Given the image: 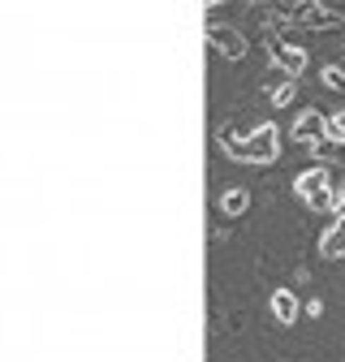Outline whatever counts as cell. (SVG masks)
<instances>
[{
  "instance_id": "cell-8",
  "label": "cell",
  "mask_w": 345,
  "mask_h": 362,
  "mask_svg": "<svg viewBox=\"0 0 345 362\" xmlns=\"http://www.w3.org/2000/svg\"><path fill=\"white\" fill-rule=\"evenodd\" d=\"M250 207V190L246 186H225V194H221V211L225 216H242Z\"/></svg>"
},
{
  "instance_id": "cell-9",
  "label": "cell",
  "mask_w": 345,
  "mask_h": 362,
  "mask_svg": "<svg viewBox=\"0 0 345 362\" xmlns=\"http://www.w3.org/2000/svg\"><path fill=\"white\" fill-rule=\"evenodd\" d=\"M320 255L324 259H345V229H324V238H320Z\"/></svg>"
},
{
  "instance_id": "cell-7",
  "label": "cell",
  "mask_w": 345,
  "mask_h": 362,
  "mask_svg": "<svg viewBox=\"0 0 345 362\" xmlns=\"http://www.w3.org/2000/svg\"><path fill=\"white\" fill-rule=\"evenodd\" d=\"M272 315H276L281 328H293L298 315H302V306H298V298H293L289 289H276V293H272Z\"/></svg>"
},
{
  "instance_id": "cell-4",
  "label": "cell",
  "mask_w": 345,
  "mask_h": 362,
  "mask_svg": "<svg viewBox=\"0 0 345 362\" xmlns=\"http://www.w3.org/2000/svg\"><path fill=\"white\" fill-rule=\"evenodd\" d=\"M272 61H276V69H281V74H285L289 82H293V78H298L302 69L311 65V57L302 52L298 43H281V39H272Z\"/></svg>"
},
{
  "instance_id": "cell-1",
  "label": "cell",
  "mask_w": 345,
  "mask_h": 362,
  "mask_svg": "<svg viewBox=\"0 0 345 362\" xmlns=\"http://www.w3.org/2000/svg\"><path fill=\"white\" fill-rule=\"evenodd\" d=\"M221 147L229 151V160H242V164H272L281 156V134L276 125H255L246 139H238V125H225Z\"/></svg>"
},
{
  "instance_id": "cell-5",
  "label": "cell",
  "mask_w": 345,
  "mask_h": 362,
  "mask_svg": "<svg viewBox=\"0 0 345 362\" xmlns=\"http://www.w3.org/2000/svg\"><path fill=\"white\" fill-rule=\"evenodd\" d=\"M289 13H298L293 22H302V26H315V30H324V26H341V13H337V9H328V5H315V0H302V5H289Z\"/></svg>"
},
{
  "instance_id": "cell-11",
  "label": "cell",
  "mask_w": 345,
  "mask_h": 362,
  "mask_svg": "<svg viewBox=\"0 0 345 362\" xmlns=\"http://www.w3.org/2000/svg\"><path fill=\"white\" fill-rule=\"evenodd\" d=\"M320 82H324L328 90H345V69H341V65H324V69H320Z\"/></svg>"
},
{
  "instance_id": "cell-10",
  "label": "cell",
  "mask_w": 345,
  "mask_h": 362,
  "mask_svg": "<svg viewBox=\"0 0 345 362\" xmlns=\"http://www.w3.org/2000/svg\"><path fill=\"white\" fill-rule=\"evenodd\" d=\"M324 139L345 147V108H341V112H328V121H324Z\"/></svg>"
},
{
  "instance_id": "cell-2",
  "label": "cell",
  "mask_w": 345,
  "mask_h": 362,
  "mask_svg": "<svg viewBox=\"0 0 345 362\" xmlns=\"http://www.w3.org/2000/svg\"><path fill=\"white\" fill-rule=\"evenodd\" d=\"M293 190H298L302 203H311L315 211H332V207H337V190H328V168H307V173H298Z\"/></svg>"
},
{
  "instance_id": "cell-6",
  "label": "cell",
  "mask_w": 345,
  "mask_h": 362,
  "mask_svg": "<svg viewBox=\"0 0 345 362\" xmlns=\"http://www.w3.org/2000/svg\"><path fill=\"white\" fill-rule=\"evenodd\" d=\"M324 121H328V117H324L320 108H307V112H298V121H293L289 134H293L298 143H311V147H315V143L324 139Z\"/></svg>"
},
{
  "instance_id": "cell-13",
  "label": "cell",
  "mask_w": 345,
  "mask_h": 362,
  "mask_svg": "<svg viewBox=\"0 0 345 362\" xmlns=\"http://www.w3.org/2000/svg\"><path fill=\"white\" fill-rule=\"evenodd\" d=\"M337 207H341V211H345V186H341V190H337Z\"/></svg>"
},
{
  "instance_id": "cell-3",
  "label": "cell",
  "mask_w": 345,
  "mask_h": 362,
  "mask_svg": "<svg viewBox=\"0 0 345 362\" xmlns=\"http://www.w3.org/2000/svg\"><path fill=\"white\" fill-rule=\"evenodd\" d=\"M203 39H207L225 61H242V57H246V35H242L238 26H229V22H207V26H203Z\"/></svg>"
},
{
  "instance_id": "cell-12",
  "label": "cell",
  "mask_w": 345,
  "mask_h": 362,
  "mask_svg": "<svg viewBox=\"0 0 345 362\" xmlns=\"http://www.w3.org/2000/svg\"><path fill=\"white\" fill-rule=\"evenodd\" d=\"M268 100H272V104H276V108H285V104H293V82H289V78H285V82H281V86H272V90H268Z\"/></svg>"
},
{
  "instance_id": "cell-14",
  "label": "cell",
  "mask_w": 345,
  "mask_h": 362,
  "mask_svg": "<svg viewBox=\"0 0 345 362\" xmlns=\"http://www.w3.org/2000/svg\"><path fill=\"white\" fill-rule=\"evenodd\" d=\"M337 229H345V211H341V216H337Z\"/></svg>"
}]
</instances>
